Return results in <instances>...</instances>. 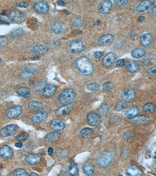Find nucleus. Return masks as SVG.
Instances as JSON below:
<instances>
[{
  "mask_svg": "<svg viewBox=\"0 0 156 176\" xmlns=\"http://www.w3.org/2000/svg\"><path fill=\"white\" fill-rule=\"evenodd\" d=\"M155 105L151 103L145 104L142 107L143 111L148 113H152L155 111Z\"/></svg>",
  "mask_w": 156,
  "mask_h": 176,
  "instance_id": "nucleus-35",
  "label": "nucleus"
},
{
  "mask_svg": "<svg viewBox=\"0 0 156 176\" xmlns=\"http://www.w3.org/2000/svg\"><path fill=\"white\" fill-rule=\"evenodd\" d=\"M151 5V1H144L140 2L136 7V11L138 13L143 12L149 9Z\"/></svg>",
  "mask_w": 156,
  "mask_h": 176,
  "instance_id": "nucleus-22",
  "label": "nucleus"
},
{
  "mask_svg": "<svg viewBox=\"0 0 156 176\" xmlns=\"http://www.w3.org/2000/svg\"><path fill=\"white\" fill-rule=\"evenodd\" d=\"M126 174L129 176H141L142 175V171L138 168L135 167H130L126 171Z\"/></svg>",
  "mask_w": 156,
  "mask_h": 176,
  "instance_id": "nucleus-30",
  "label": "nucleus"
},
{
  "mask_svg": "<svg viewBox=\"0 0 156 176\" xmlns=\"http://www.w3.org/2000/svg\"><path fill=\"white\" fill-rule=\"evenodd\" d=\"M8 40L6 37L0 36V48H3L7 45Z\"/></svg>",
  "mask_w": 156,
  "mask_h": 176,
  "instance_id": "nucleus-45",
  "label": "nucleus"
},
{
  "mask_svg": "<svg viewBox=\"0 0 156 176\" xmlns=\"http://www.w3.org/2000/svg\"><path fill=\"white\" fill-rule=\"evenodd\" d=\"M112 84L111 82H107L102 85V88L105 92H109L112 88Z\"/></svg>",
  "mask_w": 156,
  "mask_h": 176,
  "instance_id": "nucleus-42",
  "label": "nucleus"
},
{
  "mask_svg": "<svg viewBox=\"0 0 156 176\" xmlns=\"http://www.w3.org/2000/svg\"><path fill=\"white\" fill-rule=\"evenodd\" d=\"M116 56L114 52H109L105 56L102 60V63L106 67H110L115 63Z\"/></svg>",
  "mask_w": 156,
  "mask_h": 176,
  "instance_id": "nucleus-9",
  "label": "nucleus"
},
{
  "mask_svg": "<svg viewBox=\"0 0 156 176\" xmlns=\"http://www.w3.org/2000/svg\"><path fill=\"white\" fill-rule=\"evenodd\" d=\"M114 40V37L111 34H106L102 36L98 40V44L100 46H105L110 44Z\"/></svg>",
  "mask_w": 156,
  "mask_h": 176,
  "instance_id": "nucleus-17",
  "label": "nucleus"
},
{
  "mask_svg": "<svg viewBox=\"0 0 156 176\" xmlns=\"http://www.w3.org/2000/svg\"><path fill=\"white\" fill-rule=\"evenodd\" d=\"M35 10L41 14H45L49 12V7L47 3L44 1L37 2L33 6Z\"/></svg>",
  "mask_w": 156,
  "mask_h": 176,
  "instance_id": "nucleus-10",
  "label": "nucleus"
},
{
  "mask_svg": "<svg viewBox=\"0 0 156 176\" xmlns=\"http://www.w3.org/2000/svg\"><path fill=\"white\" fill-rule=\"evenodd\" d=\"M114 156L110 152L103 153L98 158L97 163L100 168H105L109 166L113 161Z\"/></svg>",
  "mask_w": 156,
  "mask_h": 176,
  "instance_id": "nucleus-3",
  "label": "nucleus"
},
{
  "mask_svg": "<svg viewBox=\"0 0 156 176\" xmlns=\"http://www.w3.org/2000/svg\"><path fill=\"white\" fill-rule=\"evenodd\" d=\"M139 112V109L138 107H133L126 110L125 114L128 118H132L137 115Z\"/></svg>",
  "mask_w": 156,
  "mask_h": 176,
  "instance_id": "nucleus-31",
  "label": "nucleus"
},
{
  "mask_svg": "<svg viewBox=\"0 0 156 176\" xmlns=\"http://www.w3.org/2000/svg\"><path fill=\"white\" fill-rule=\"evenodd\" d=\"M29 176H39L38 174L36 173L35 172H32L29 175Z\"/></svg>",
  "mask_w": 156,
  "mask_h": 176,
  "instance_id": "nucleus-60",
  "label": "nucleus"
},
{
  "mask_svg": "<svg viewBox=\"0 0 156 176\" xmlns=\"http://www.w3.org/2000/svg\"><path fill=\"white\" fill-rule=\"evenodd\" d=\"M84 21L80 17H76L73 19V24L75 26H81L83 24Z\"/></svg>",
  "mask_w": 156,
  "mask_h": 176,
  "instance_id": "nucleus-44",
  "label": "nucleus"
},
{
  "mask_svg": "<svg viewBox=\"0 0 156 176\" xmlns=\"http://www.w3.org/2000/svg\"><path fill=\"white\" fill-rule=\"evenodd\" d=\"M56 91V87L55 85H49L45 88L43 92V95L45 98H50L55 94Z\"/></svg>",
  "mask_w": 156,
  "mask_h": 176,
  "instance_id": "nucleus-23",
  "label": "nucleus"
},
{
  "mask_svg": "<svg viewBox=\"0 0 156 176\" xmlns=\"http://www.w3.org/2000/svg\"><path fill=\"white\" fill-rule=\"evenodd\" d=\"M102 54H103V52L101 51H97L95 53V57L96 58H99L102 56Z\"/></svg>",
  "mask_w": 156,
  "mask_h": 176,
  "instance_id": "nucleus-51",
  "label": "nucleus"
},
{
  "mask_svg": "<svg viewBox=\"0 0 156 176\" xmlns=\"http://www.w3.org/2000/svg\"><path fill=\"white\" fill-rule=\"evenodd\" d=\"M0 21H1V23L2 24H7L9 23L8 21L5 19L4 17H0Z\"/></svg>",
  "mask_w": 156,
  "mask_h": 176,
  "instance_id": "nucleus-52",
  "label": "nucleus"
},
{
  "mask_svg": "<svg viewBox=\"0 0 156 176\" xmlns=\"http://www.w3.org/2000/svg\"><path fill=\"white\" fill-rule=\"evenodd\" d=\"M26 162L30 165H35L39 163L41 160L40 156L34 154H29L26 157Z\"/></svg>",
  "mask_w": 156,
  "mask_h": 176,
  "instance_id": "nucleus-19",
  "label": "nucleus"
},
{
  "mask_svg": "<svg viewBox=\"0 0 156 176\" xmlns=\"http://www.w3.org/2000/svg\"><path fill=\"white\" fill-rule=\"evenodd\" d=\"M75 97L74 90L73 88L64 90L59 95L58 100L62 105H67L72 102Z\"/></svg>",
  "mask_w": 156,
  "mask_h": 176,
  "instance_id": "nucleus-2",
  "label": "nucleus"
},
{
  "mask_svg": "<svg viewBox=\"0 0 156 176\" xmlns=\"http://www.w3.org/2000/svg\"><path fill=\"white\" fill-rule=\"evenodd\" d=\"M138 20L140 22H143L145 20V17L143 16H140L138 18Z\"/></svg>",
  "mask_w": 156,
  "mask_h": 176,
  "instance_id": "nucleus-58",
  "label": "nucleus"
},
{
  "mask_svg": "<svg viewBox=\"0 0 156 176\" xmlns=\"http://www.w3.org/2000/svg\"><path fill=\"white\" fill-rule=\"evenodd\" d=\"M153 40V37L151 34L146 33L142 35L140 37V42L142 46L148 47L151 43Z\"/></svg>",
  "mask_w": 156,
  "mask_h": 176,
  "instance_id": "nucleus-24",
  "label": "nucleus"
},
{
  "mask_svg": "<svg viewBox=\"0 0 156 176\" xmlns=\"http://www.w3.org/2000/svg\"><path fill=\"white\" fill-rule=\"evenodd\" d=\"M14 176H28V174L27 171L24 169H18L15 170L14 173Z\"/></svg>",
  "mask_w": 156,
  "mask_h": 176,
  "instance_id": "nucleus-43",
  "label": "nucleus"
},
{
  "mask_svg": "<svg viewBox=\"0 0 156 176\" xmlns=\"http://www.w3.org/2000/svg\"><path fill=\"white\" fill-rule=\"evenodd\" d=\"M28 107L30 110H36L42 109L43 107V105L38 101H32L28 103Z\"/></svg>",
  "mask_w": 156,
  "mask_h": 176,
  "instance_id": "nucleus-32",
  "label": "nucleus"
},
{
  "mask_svg": "<svg viewBox=\"0 0 156 176\" xmlns=\"http://www.w3.org/2000/svg\"><path fill=\"white\" fill-rule=\"evenodd\" d=\"M13 151L11 147L7 145L2 146L0 148V156L3 158H8L13 156Z\"/></svg>",
  "mask_w": 156,
  "mask_h": 176,
  "instance_id": "nucleus-20",
  "label": "nucleus"
},
{
  "mask_svg": "<svg viewBox=\"0 0 156 176\" xmlns=\"http://www.w3.org/2000/svg\"><path fill=\"white\" fill-rule=\"evenodd\" d=\"M1 63V58H0V63Z\"/></svg>",
  "mask_w": 156,
  "mask_h": 176,
  "instance_id": "nucleus-61",
  "label": "nucleus"
},
{
  "mask_svg": "<svg viewBox=\"0 0 156 176\" xmlns=\"http://www.w3.org/2000/svg\"><path fill=\"white\" fill-rule=\"evenodd\" d=\"M35 81L34 80H30V81L29 82V85H34L35 84Z\"/></svg>",
  "mask_w": 156,
  "mask_h": 176,
  "instance_id": "nucleus-57",
  "label": "nucleus"
},
{
  "mask_svg": "<svg viewBox=\"0 0 156 176\" xmlns=\"http://www.w3.org/2000/svg\"><path fill=\"white\" fill-rule=\"evenodd\" d=\"M22 112V108L20 105H15L10 108L6 111L7 118L10 119L15 118L20 115Z\"/></svg>",
  "mask_w": 156,
  "mask_h": 176,
  "instance_id": "nucleus-7",
  "label": "nucleus"
},
{
  "mask_svg": "<svg viewBox=\"0 0 156 176\" xmlns=\"http://www.w3.org/2000/svg\"><path fill=\"white\" fill-rule=\"evenodd\" d=\"M114 4L118 6H125L128 3V0H114L113 1Z\"/></svg>",
  "mask_w": 156,
  "mask_h": 176,
  "instance_id": "nucleus-46",
  "label": "nucleus"
},
{
  "mask_svg": "<svg viewBox=\"0 0 156 176\" xmlns=\"http://www.w3.org/2000/svg\"><path fill=\"white\" fill-rule=\"evenodd\" d=\"M28 6H29V5H28V3L26 2H21V3H20L18 4V6H19V7H25V8L28 7Z\"/></svg>",
  "mask_w": 156,
  "mask_h": 176,
  "instance_id": "nucleus-50",
  "label": "nucleus"
},
{
  "mask_svg": "<svg viewBox=\"0 0 156 176\" xmlns=\"http://www.w3.org/2000/svg\"><path fill=\"white\" fill-rule=\"evenodd\" d=\"M136 97V93L132 89H128L122 94V98L123 101L126 102H130L134 100Z\"/></svg>",
  "mask_w": 156,
  "mask_h": 176,
  "instance_id": "nucleus-13",
  "label": "nucleus"
},
{
  "mask_svg": "<svg viewBox=\"0 0 156 176\" xmlns=\"http://www.w3.org/2000/svg\"><path fill=\"white\" fill-rule=\"evenodd\" d=\"M66 125L64 122L61 120L55 119L51 121L50 124V127L52 130L60 131L64 129Z\"/></svg>",
  "mask_w": 156,
  "mask_h": 176,
  "instance_id": "nucleus-18",
  "label": "nucleus"
},
{
  "mask_svg": "<svg viewBox=\"0 0 156 176\" xmlns=\"http://www.w3.org/2000/svg\"><path fill=\"white\" fill-rule=\"evenodd\" d=\"M151 13L154 16H156V6H153L151 10Z\"/></svg>",
  "mask_w": 156,
  "mask_h": 176,
  "instance_id": "nucleus-56",
  "label": "nucleus"
},
{
  "mask_svg": "<svg viewBox=\"0 0 156 176\" xmlns=\"http://www.w3.org/2000/svg\"><path fill=\"white\" fill-rule=\"evenodd\" d=\"M48 117L46 111H41L33 115L31 118L32 121L34 123H40L45 121Z\"/></svg>",
  "mask_w": 156,
  "mask_h": 176,
  "instance_id": "nucleus-15",
  "label": "nucleus"
},
{
  "mask_svg": "<svg viewBox=\"0 0 156 176\" xmlns=\"http://www.w3.org/2000/svg\"><path fill=\"white\" fill-rule=\"evenodd\" d=\"M59 132H52L47 134L45 137V141L48 143H52L55 141L59 138L61 136Z\"/></svg>",
  "mask_w": 156,
  "mask_h": 176,
  "instance_id": "nucleus-27",
  "label": "nucleus"
},
{
  "mask_svg": "<svg viewBox=\"0 0 156 176\" xmlns=\"http://www.w3.org/2000/svg\"><path fill=\"white\" fill-rule=\"evenodd\" d=\"M100 20H96L94 23V25L95 26H98L100 24Z\"/></svg>",
  "mask_w": 156,
  "mask_h": 176,
  "instance_id": "nucleus-59",
  "label": "nucleus"
},
{
  "mask_svg": "<svg viewBox=\"0 0 156 176\" xmlns=\"http://www.w3.org/2000/svg\"><path fill=\"white\" fill-rule=\"evenodd\" d=\"M125 64V61L123 59L118 60L116 62V66L118 67H121L123 66Z\"/></svg>",
  "mask_w": 156,
  "mask_h": 176,
  "instance_id": "nucleus-49",
  "label": "nucleus"
},
{
  "mask_svg": "<svg viewBox=\"0 0 156 176\" xmlns=\"http://www.w3.org/2000/svg\"><path fill=\"white\" fill-rule=\"evenodd\" d=\"M73 105L72 104L65 105L57 109L55 113L59 116H66L72 110Z\"/></svg>",
  "mask_w": 156,
  "mask_h": 176,
  "instance_id": "nucleus-11",
  "label": "nucleus"
},
{
  "mask_svg": "<svg viewBox=\"0 0 156 176\" xmlns=\"http://www.w3.org/2000/svg\"><path fill=\"white\" fill-rule=\"evenodd\" d=\"M17 129V125L14 124H9L2 129L0 132V134L2 137H9L15 134Z\"/></svg>",
  "mask_w": 156,
  "mask_h": 176,
  "instance_id": "nucleus-6",
  "label": "nucleus"
},
{
  "mask_svg": "<svg viewBox=\"0 0 156 176\" xmlns=\"http://www.w3.org/2000/svg\"><path fill=\"white\" fill-rule=\"evenodd\" d=\"M17 94L20 96L28 98L31 95V90L27 87H21L18 88L17 90Z\"/></svg>",
  "mask_w": 156,
  "mask_h": 176,
  "instance_id": "nucleus-28",
  "label": "nucleus"
},
{
  "mask_svg": "<svg viewBox=\"0 0 156 176\" xmlns=\"http://www.w3.org/2000/svg\"><path fill=\"white\" fill-rule=\"evenodd\" d=\"M127 104L126 102L124 101H119L116 104L115 107V110L118 111H121L124 110L127 107Z\"/></svg>",
  "mask_w": 156,
  "mask_h": 176,
  "instance_id": "nucleus-40",
  "label": "nucleus"
},
{
  "mask_svg": "<svg viewBox=\"0 0 156 176\" xmlns=\"http://www.w3.org/2000/svg\"><path fill=\"white\" fill-rule=\"evenodd\" d=\"M82 170L84 173L88 175H91L94 173L95 168L93 164L90 161H87L83 164Z\"/></svg>",
  "mask_w": 156,
  "mask_h": 176,
  "instance_id": "nucleus-21",
  "label": "nucleus"
},
{
  "mask_svg": "<svg viewBox=\"0 0 156 176\" xmlns=\"http://www.w3.org/2000/svg\"><path fill=\"white\" fill-rule=\"evenodd\" d=\"M8 17L12 22L16 23H20L23 22L25 19V16L24 13L16 10H13L10 12Z\"/></svg>",
  "mask_w": 156,
  "mask_h": 176,
  "instance_id": "nucleus-4",
  "label": "nucleus"
},
{
  "mask_svg": "<svg viewBox=\"0 0 156 176\" xmlns=\"http://www.w3.org/2000/svg\"><path fill=\"white\" fill-rule=\"evenodd\" d=\"M126 70L130 73H134L137 71L139 67V65L136 61L130 60L126 63L125 66Z\"/></svg>",
  "mask_w": 156,
  "mask_h": 176,
  "instance_id": "nucleus-25",
  "label": "nucleus"
},
{
  "mask_svg": "<svg viewBox=\"0 0 156 176\" xmlns=\"http://www.w3.org/2000/svg\"><path fill=\"white\" fill-rule=\"evenodd\" d=\"M100 88V85L98 83L92 82L88 84L86 86L87 89L89 91H95L98 90Z\"/></svg>",
  "mask_w": 156,
  "mask_h": 176,
  "instance_id": "nucleus-38",
  "label": "nucleus"
},
{
  "mask_svg": "<svg viewBox=\"0 0 156 176\" xmlns=\"http://www.w3.org/2000/svg\"><path fill=\"white\" fill-rule=\"evenodd\" d=\"M85 44L82 40H74L70 45V50L71 52L75 53L82 52L85 49Z\"/></svg>",
  "mask_w": 156,
  "mask_h": 176,
  "instance_id": "nucleus-5",
  "label": "nucleus"
},
{
  "mask_svg": "<svg viewBox=\"0 0 156 176\" xmlns=\"http://www.w3.org/2000/svg\"><path fill=\"white\" fill-rule=\"evenodd\" d=\"M51 29L56 34H59L64 30V26L61 22H56L51 26Z\"/></svg>",
  "mask_w": 156,
  "mask_h": 176,
  "instance_id": "nucleus-33",
  "label": "nucleus"
},
{
  "mask_svg": "<svg viewBox=\"0 0 156 176\" xmlns=\"http://www.w3.org/2000/svg\"><path fill=\"white\" fill-rule=\"evenodd\" d=\"M94 132V131L91 128H85L78 132L77 135L81 138H86L93 135Z\"/></svg>",
  "mask_w": 156,
  "mask_h": 176,
  "instance_id": "nucleus-26",
  "label": "nucleus"
},
{
  "mask_svg": "<svg viewBox=\"0 0 156 176\" xmlns=\"http://www.w3.org/2000/svg\"><path fill=\"white\" fill-rule=\"evenodd\" d=\"M147 74L149 76H155L156 74V67L155 66L151 68L148 69L147 71Z\"/></svg>",
  "mask_w": 156,
  "mask_h": 176,
  "instance_id": "nucleus-48",
  "label": "nucleus"
},
{
  "mask_svg": "<svg viewBox=\"0 0 156 176\" xmlns=\"http://www.w3.org/2000/svg\"><path fill=\"white\" fill-rule=\"evenodd\" d=\"M15 146L18 148H21L23 146L22 143L21 142H18L15 143Z\"/></svg>",
  "mask_w": 156,
  "mask_h": 176,
  "instance_id": "nucleus-53",
  "label": "nucleus"
},
{
  "mask_svg": "<svg viewBox=\"0 0 156 176\" xmlns=\"http://www.w3.org/2000/svg\"><path fill=\"white\" fill-rule=\"evenodd\" d=\"M150 120L149 117L146 116H137L131 118L130 122L133 124H145L148 123Z\"/></svg>",
  "mask_w": 156,
  "mask_h": 176,
  "instance_id": "nucleus-16",
  "label": "nucleus"
},
{
  "mask_svg": "<svg viewBox=\"0 0 156 176\" xmlns=\"http://www.w3.org/2000/svg\"><path fill=\"white\" fill-rule=\"evenodd\" d=\"M53 148L52 147H49L48 149V153L49 155L51 156L53 154Z\"/></svg>",
  "mask_w": 156,
  "mask_h": 176,
  "instance_id": "nucleus-54",
  "label": "nucleus"
},
{
  "mask_svg": "<svg viewBox=\"0 0 156 176\" xmlns=\"http://www.w3.org/2000/svg\"><path fill=\"white\" fill-rule=\"evenodd\" d=\"M24 31L22 28H15L10 33V35L13 37H19L24 34Z\"/></svg>",
  "mask_w": 156,
  "mask_h": 176,
  "instance_id": "nucleus-36",
  "label": "nucleus"
},
{
  "mask_svg": "<svg viewBox=\"0 0 156 176\" xmlns=\"http://www.w3.org/2000/svg\"><path fill=\"white\" fill-rule=\"evenodd\" d=\"M87 123L91 126H97L100 125L101 122L100 116L97 113L91 112L87 115Z\"/></svg>",
  "mask_w": 156,
  "mask_h": 176,
  "instance_id": "nucleus-8",
  "label": "nucleus"
},
{
  "mask_svg": "<svg viewBox=\"0 0 156 176\" xmlns=\"http://www.w3.org/2000/svg\"><path fill=\"white\" fill-rule=\"evenodd\" d=\"M34 75V73L33 72L28 71L21 73L20 77L23 80H26L33 77Z\"/></svg>",
  "mask_w": 156,
  "mask_h": 176,
  "instance_id": "nucleus-41",
  "label": "nucleus"
},
{
  "mask_svg": "<svg viewBox=\"0 0 156 176\" xmlns=\"http://www.w3.org/2000/svg\"><path fill=\"white\" fill-rule=\"evenodd\" d=\"M146 54V51L142 48H137L133 50L132 52V56L136 59H140L145 56Z\"/></svg>",
  "mask_w": 156,
  "mask_h": 176,
  "instance_id": "nucleus-29",
  "label": "nucleus"
},
{
  "mask_svg": "<svg viewBox=\"0 0 156 176\" xmlns=\"http://www.w3.org/2000/svg\"><path fill=\"white\" fill-rule=\"evenodd\" d=\"M110 107L107 104H103L100 106L98 110V114L100 116H104L108 112Z\"/></svg>",
  "mask_w": 156,
  "mask_h": 176,
  "instance_id": "nucleus-34",
  "label": "nucleus"
},
{
  "mask_svg": "<svg viewBox=\"0 0 156 176\" xmlns=\"http://www.w3.org/2000/svg\"><path fill=\"white\" fill-rule=\"evenodd\" d=\"M48 51V47L44 45L38 44L34 46L31 49L32 54L36 55H42L46 54Z\"/></svg>",
  "mask_w": 156,
  "mask_h": 176,
  "instance_id": "nucleus-14",
  "label": "nucleus"
},
{
  "mask_svg": "<svg viewBox=\"0 0 156 176\" xmlns=\"http://www.w3.org/2000/svg\"><path fill=\"white\" fill-rule=\"evenodd\" d=\"M59 6H64L66 5V3H64V1H59L57 2Z\"/></svg>",
  "mask_w": 156,
  "mask_h": 176,
  "instance_id": "nucleus-55",
  "label": "nucleus"
},
{
  "mask_svg": "<svg viewBox=\"0 0 156 176\" xmlns=\"http://www.w3.org/2000/svg\"><path fill=\"white\" fill-rule=\"evenodd\" d=\"M47 82L45 80H43L37 84L34 88L35 91L39 92L44 89L46 87Z\"/></svg>",
  "mask_w": 156,
  "mask_h": 176,
  "instance_id": "nucleus-37",
  "label": "nucleus"
},
{
  "mask_svg": "<svg viewBox=\"0 0 156 176\" xmlns=\"http://www.w3.org/2000/svg\"><path fill=\"white\" fill-rule=\"evenodd\" d=\"M77 68L84 75L88 76L94 71V66L89 59L85 56L78 58L76 62Z\"/></svg>",
  "mask_w": 156,
  "mask_h": 176,
  "instance_id": "nucleus-1",
  "label": "nucleus"
},
{
  "mask_svg": "<svg viewBox=\"0 0 156 176\" xmlns=\"http://www.w3.org/2000/svg\"><path fill=\"white\" fill-rule=\"evenodd\" d=\"M112 3L110 1H105L100 4L99 7V13L101 14H107L112 8Z\"/></svg>",
  "mask_w": 156,
  "mask_h": 176,
  "instance_id": "nucleus-12",
  "label": "nucleus"
},
{
  "mask_svg": "<svg viewBox=\"0 0 156 176\" xmlns=\"http://www.w3.org/2000/svg\"><path fill=\"white\" fill-rule=\"evenodd\" d=\"M68 171L69 173L72 175H75L78 173V169L77 165L71 164L68 168Z\"/></svg>",
  "mask_w": 156,
  "mask_h": 176,
  "instance_id": "nucleus-39",
  "label": "nucleus"
},
{
  "mask_svg": "<svg viewBox=\"0 0 156 176\" xmlns=\"http://www.w3.org/2000/svg\"><path fill=\"white\" fill-rule=\"evenodd\" d=\"M28 138V135L26 133H22L17 135L16 139L17 140L19 141H25Z\"/></svg>",
  "mask_w": 156,
  "mask_h": 176,
  "instance_id": "nucleus-47",
  "label": "nucleus"
}]
</instances>
